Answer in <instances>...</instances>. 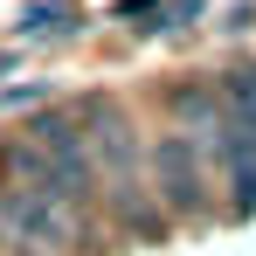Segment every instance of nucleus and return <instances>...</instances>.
<instances>
[{"label": "nucleus", "mask_w": 256, "mask_h": 256, "mask_svg": "<svg viewBox=\"0 0 256 256\" xmlns=\"http://www.w3.org/2000/svg\"><path fill=\"white\" fill-rule=\"evenodd\" d=\"M0 228L21 242V250H42V256H70L84 222L70 208V194H48V187H14L0 201Z\"/></svg>", "instance_id": "f257e3e1"}, {"label": "nucleus", "mask_w": 256, "mask_h": 256, "mask_svg": "<svg viewBox=\"0 0 256 256\" xmlns=\"http://www.w3.org/2000/svg\"><path fill=\"white\" fill-rule=\"evenodd\" d=\"M152 166H160V187H166V201H173L180 214L201 208V160H194V146H187V138H160Z\"/></svg>", "instance_id": "f03ea898"}, {"label": "nucleus", "mask_w": 256, "mask_h": 256, "mask_svg": "<svg viewBox=\"0 0 256 256\" xmlns=\"http://www.w3.org/2000/svg\"><path fill=\"white\" fill-rule=\"evenodd\" d=\"M228 173H236V214L256 208V132L228 125Z\"/></svg>", "instance_id": "7ed1b4c3"}, {"label": "nucleus", "mask_w": 256, "mask_h": 256, "mask_svg": "<svg viewBox=\"0 0 256 256\" xmlns=\"http://www.w3.org/2000/svg\"><path fill=\"white\" fill-rule=\"evenodd\" d=\"M222 97H228V125H242V132H256V70H236L228 84H222Z\"/></svg>", "instance_id": "20e7f679"}, {"label": "nucleus", "mask_w": 256, "mask_h": 256, "mask_svg": "<svg viewBox=\"0 0 256 256\" xmlns=\"http://www.w3.org/2000/svg\"><path fill=\"white\" fill-rule=\"evenodd\" d=\"M70 21H84L70 0H48V7H28V14H21V28H28V35H62Z\"/></svg>", "instance_id": "39448f33"}, {"label": "nucleus", "mask_w": 256, "mask_h": 256, "mask_svg": "<svg viewBox=\"0 0 256 256\" xmlns=\"http://www.w3.org/2000/svg\"><path fill=\"white\" fill-rule=\"evenodd\" d=\"M0 70H7V56H0Z\"/></svg>", "instance_id": "423d86ee"}]
</instances>
